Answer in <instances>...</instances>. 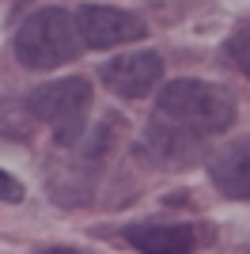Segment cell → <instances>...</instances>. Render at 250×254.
<instances>
[{
	"instance_id": "obj_6",
	"label": "cell",
	"mask_w": 250,
	"mask_h": 254,
	"mask_svg": "<svg viewBox=\"0 0 250 254\" xmlns=\"http://www.w3.org/2000/svg\"><path fill=\"white\" fill-rule=\"evenodd\" d=\"M129 247L140 254H193L208 243V228L197 224H136L125 232Z\"/></svg>"
},
{
	"instance_id": "obj_1",
	"label": "cell",
	"mask_w": 250,
	"mask_h": 254,
	"mask_svg": "<svg viewBox=\"0 0 250 254\" xmlns=\"http://www.w3.org/2000/svg\"><path fill=\"white\" fill-rule=\"evenodd\" d=\"M156 118L189 137H212L235 122V99L205 80H171L156 99Z\"/></svg>"
},
{
	"instance_id": "obj_7",
	"label": "cell",
	"mask_w": 250,
	"mask_h": 254,
	"mask_svg": "<svg viewBox=\"0 0 250 254\" xmlns=\"http://www.w3.org/2000/svg\"><path fill=\"white\" fill-rule=\"evenodd\" d=\"M208 179L224 197L250 201V140H235L208 159Z\"/></svg>"
},
{
	"instance_id": "obj_8",
	"label": "cell",
	"mask_w": 250,
	"mask_h": 254,
	"mask_svg": "<svg viewBox=\"0 0 250 254\" xmlns=\"http://www.w3.org/2000/svg\"><path fill=\"white\" fill-rule=\"evenodd\" d=\"M228 53H231V61H235V68H239L243 76H250V23H243L239 31L231 34Z\"/></svg>"
},
{
	"instance_id": "obj_4",
	"label": "cell",
	"mask_w": 250,
	"mask_h": 254,
	"mask_svg": "<svg viewBox=\"0 0 250 254\" xmlns=\"http://www.w3.org/2000/svg\"><path fill=\"white\" fill-rule=\"evenodd\" d=\"M76 27H80V42L91 50H110V46H125L144 38V23L125 8H110V4H80L76 11Z\"/></svg>"
},
{
	"instance_id": "obj_3",
	"label": "cell",
	"mask_w": 250,
	"mask_h": 254,
	"mask_svg": "<svg viewBox=\"0 0 250 254\" xmlns=\"http://www.w3.org/2000/svg\"><path fill=\"white\" fill-rule=\"evenodd\" d=\"M31 114L38 122L53 129L57 144H76L83 133V122H87V106H91V84L83 76H64V80H53V84H42L31 91L27 99Z\"/></svg>"
},
{
	"instance_id": "obj_2",
	"label": "cell",
	"mask_w": 250,
	"mask_h": 254,
	"mask_svg": "<svg viewBox=\"0 0 250 254\" xmlns=\"http://www.w3.org/2000/svg\"><path fill=\"white\" fill-rule=\"evenodd\" d=\"M80 50V27H76V15L61 8H42L34 15H27L15 34V61L27 64V68H61L68 64Z\"/></svg>"
},
{
	"instance_id": "obj_5",
	"label": "cell",
	"mask_w": 250,
	"mask_h": 254,
	"mask_svg": "<svg viewBox=\"0 0 250 254\" xmlns=\"http://www.w3.org/2000/svg\"><path fill=\"white\" fill-rule=\"evenodd\" d=\"M103 84L122 99H140L163 80V57L156 50H140V53H125V57H110L99 68Z\"/></svg>"
},
{
	"instance_id": "obj_10",
	"label": "cell",
	"mask_w": 250,
	"mask_h": 254,
	"mask_svg": "<svg viewBox=\"0 0 250 254\" xmlns=\"http://www.w3.org/2000/svg\"><path fill=\"white\" fill-rule=\"evenodd\" d=\"M46 254H87V251H72V247H53V251H46Z\"/></svg>"
},
{
	"instance_id": "obj_9",
	"label": "cell",
	"mask_w": 250,
	"mask_h": 254,
	"mask_svg": "<svg viewBox=\"0 0 250 254\" xmlns=\"http://www.w3.org/2000/svg\"><path fill=\"white\" fill-rule=\"evenodd\" d=\"M0 197L4 201H23V182L11 179L8 171H0Z\"/></svg>"
}]
</instances>
